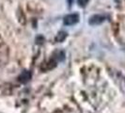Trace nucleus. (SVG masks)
<instances>
[{
  "mask_svg": "<svg viewBox=\"0 0 125 113\" xmlns=\"http://www.w3.org/2000/svg\"><path fill=\"white\" fill-rule=\"evenodd\" d=\"M105 20V17L102 14H94L92 15L89 20H88V24L90 25H101L102 23H104Z\"/></svg>",
  "mask_w": 125,
  "mask_h": 113,
  "instance_id": "nucleus-2",
  "label": "nucleus"
},
{
  "mask_svg": "<svg viewBox=\"0 0 125 113\" xmlns=\"http://www.w3.org/2000/svg\"><path fill=\"white\" fill-rule=\"evenodd\" d=\"M30 77H31V75H30V73H28V72H24L22 75H20V77H19V80L21 82H27L29 79H30Z\"/></svg>",
  "mask_w": 125,
  "mask_h": 113,
  "instance_id": "nucleus-3",
  "label": "nucleus"
},
{
  "mask_svg": "<svg viewBox=\"0 0 125 113\" xmlns=\"http://www.w3.org/2000/svg\"><path fill=\"white\" fill-rule=\"evenodd\" d=\"M79 21V15L77 13H72V14H68L67 16H65L63 19L64 25H73L76 24Z\"/></svg>",
  "mask_w": 125,
  "mask_h": 113,
  "instance_id": "nucleus-1",
  "label": "nucleus"
},
{
  "mask_svg": "<svg viewBox=\"0 0 125 113\" xmlns=\"http://www.w3.org/2000/svg\"><path fill=\"white\" fill-rule=\"evenodd\" d=\"M66 37H67V33L66 32H60L57 35V37L56 38V42H63Z\"/></svg>",
  "mask_w": 125,
  "mask_h": 113,
  "instance_id": "nucleus-4",
  "label": "nucleus"
},
{
  "mask_svg": "<svg viewBox=\"0 0 125 113\" xmlns=\"http://www.w3.org/2000/svg\"><path fill=\"white\" fill-rule=\"evenodd\" d=\"M88 1H89V0H77V3H78L79 6L85 7V6H87V4L88 3Z\"/></svg>",
  "mask_w": 125,
  "mask_h": 113,
  "instance_id": "nucleus-5",
  "label": "nucleus"
}]
</instances>
